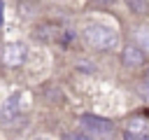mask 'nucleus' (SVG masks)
Wrapping results in <instances>:
<instances>
[{"label": "nucleus", "instance_id": "f257e3e1", "mask_svg": "<svg viewBox=\"0 0 149 140\" xmlns=\"http://www.w3.org/2000/svg\"><path fill=\"white\" fill-rule=\"evenodd\" d=\"M81 37H84V42H86L88 47H93V49H102V51L114 49L116 42H119L116 30L109 28V26H105V23H88V26H84Z\"/></svg>", "mask_w": 149, "mask_h": 140}, {"label": "nucleus", "instance_id": "0eeeda50", "mask_svg": "<svg viewBox=\"0 0 149 140\" xmlns=\"http://www.w3.org/2000/svg\"><path fill=\"white\" fill-rule=\"evenodd\" d=\"M135 40H137V47L144 54H149V23H144V26H140L135 30Z\"/></svg>", "mask_w": 149, "mask_h": 140}, {"label": "nucleus", "instance_id": "20e7f679", "mask_svg": "<svg viewBox=\"0 0 149 140\" xmlns=\"http://www.w3.org/2000/svg\"><path fill=\"white\" fill-rule=\"evenodd\" d=\"M19 112H21V93H12L5 100V105L0 107V119L2 121H12L14 117H19Z\"/></svg>", "mask_w": 149, "mask_h": 140}, {"label": "nucleus", "instance_id": "1a4fd4ad", "mask_svg": "<svg viewBox=\"0 0 149 140\" xmlns=\"http://www.w3.org/2000/svg\"><path fill=\"white\" fill-rule=\"evenodd\" d=\"M61 140H93V138H91V135H86V133L81 131V133H65Z\"/></svg>", "mask_w": 149, "mask_h": 140}, {"label": "nucleus", "instance_id": "423d86ee", "mask_svg": "<svg viewBox=\"0 0 149 140\" xmlns=\"http://www.w3.org/2000/svg\"><path fill=\"white\" fill-rule=\"evenodd\" d=\"M126 133L128 135H135V138H144L149 140V119L144 117H133L126 126Z\"/></svg>", "mask_w": 149, "mask_h": 140}, {"label": "nucleus", "instance_id": "7ed1b4c3", "mask_svg": "<svg viewBox=\"0 0 149 140\" xmlns=\"http://www.w3.org/2000/svg\"><path fill=\"white\" fill-rule=\"evenodd\" d=\"M26 56H28V47L23 42H9L5 44L2 49V63L7 68H19L26 63Z\"/></svg>", "mask_w": 149, "mask_h": 140}, {"label": "nucleus", "instance_id": "6e6552de", "mask_svg": "<svg viewBox=\"0 0 149 140\" xmlns=\"http://www.w3.org/2000/svg\"><path fill=\"white\" fill-rule=\"evenodd\" d=\"M126 2H128L130 9L137 12V14H144V12H147V2H144V0H126Z\"/></svg>", "mask_w": 149, "mask_h": 140}, {"label": "nucleus", "instance_id": "f03ea898", "mask_svg": "<svg viewBox=\"0 0 149 140\" xmlns=\"http://www.w3.org/2000/svg\"><path fill=\"white\" fill-rule=\"evenodd\" d=\"M79 126L93 140H109L114 135V124L109 119H102V117H95V114H81Z\"/></svg>", "mask_w": 149, "mask_h": 140}, {"label": "nucleus", "instance_id": "9d476101", "mask_svg": "<svg viewBox=\"0 0 149 140\" xmlns=\"http://www.w3.org/2000/svg\"><path fill=\"white\" fill-rule=\"evenodd\" d=\"M126 140H144V138H135V135H128L126 133Z\"/></svg>", "mask_w": 149, "mask_h": 140}, {"label": "nucleus", "instance_id": "39448f33", "mask_svg": "<svg viewBox=\"0 0 149 140\" xmlns=\"http://www.w3.org/2000/svg\"><path fill=\"white\" fill-rule=\"evenodd\" d=\"M121 58H123V63H126L128 68H140V65L144 63V54H142V49H140L137 44H128V47H123Z\"/></svg>", "mask_w": 149, "mask_h": 140}, {"label": "nucleus", "instance_id": "f8f14e48", "mask_svg": "<svg viewBox=\"0 0 149 140\" xmlns=\"http://www.w3.org/2000/svg\"><path fill=\"white\" fill-rule=\"evenodd\" d=\"M98 2H114V0H98Z\"/></svg>", "mask_w": 149, "mask_h": 140}, {"label": "nucleus", "instance_id": "9b49d317", "mask_svg": "<svg viewBox=\"0 0 149 140\" xmlns=\"http://www.w3.org/2000/svg\"><path fill=\"white\" fill-rule=\"evenodd\" d=\"M33 140H51V138H47V135H37V138H33Z\"/></svg>", "mask_w": 149, "mask_h": 140}]
</instances>
